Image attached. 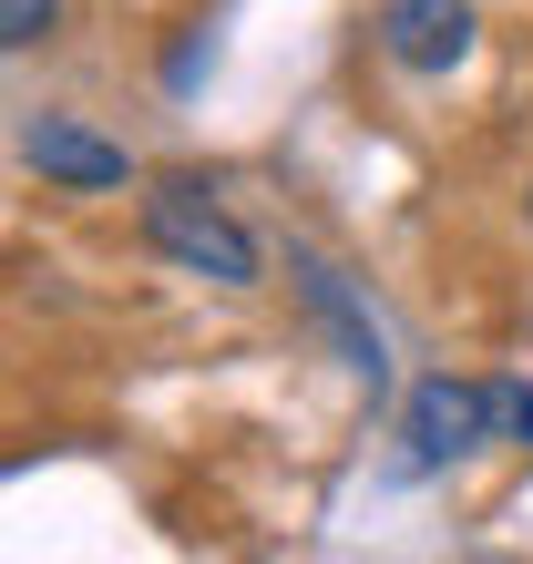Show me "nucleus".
Here are the masks:
<instances>
[{
  "instance_id": "obj_1",
  "label": "nucleus",
  "mask_w": 533,
  "mask_h": 564,
  "mask_svg": "<svg viewBox=\"0 0 533 564\" xmlns=\"http://www.w3.org/2000/svg\"><path fill=\"white\" fill-rule=\"evenodd\" d=\"M144 247H154V257H175L185 278L257 288V237H247V226L216 206V185H195V175H164V185H144Z\"/></svg>"
},
{
  "instance_id": "obj_2",
  "label": "nucleus",
  "mask_w": 533,
  "mask_h": 564,
  "mask_svg": "<svg viewBox=\"0 0 533 564\" xmlns=\"http://www.w3.org/2000/svg\"><path fill=\"white\" fill-rule=\"evenodd\" d=\"M400 442H411V473L472 462L482 442H503V380H421L400 411Z\"/></svg>"
},
{
  "instance_id": "obj_3",
  "label": "nucleus",
  "mask_w": 533,
  "mask_h": 564,
  "mask_svg": "<svg viewBox=\"0 0 533 564\" xmlns=\"http://www.w3.org/2000/svg\"><path fill=\"white\" fill-rule=\"evenodd\" d=\"M380 52L421 83L472 62V0H380Z\"/></svg>"
},
{
  "instance_id": "obj_4",
  "label": "nucleus",
  "mask_w": 533,
  "mask_h": 564,
  "mask_svg": "<svg viewBox=\"0 0 533 564\" xmlns=\"http://www.w3.org/2000/svg\"><path fill=\"white\" fill-rule=\"evenodd\" d=\"M21 154H31V175H52V185H73V195H113V185H133V154L104 144V134H83L73 113H42V123L21 134Z\"/></svg>"
},
{
  "instance_id": "obj_5",
  "label": "nucleus",
  "mask_w": 533,
  "mask_h": 564,
  "mask_svg": "<svg viewBox=\"0 0 533 564\" xmlns=\"http://www.w3.org/2000/svg\"><path fill=\"white\" fill-rule=\"evenodd\" d=\"M297 278H308V297H318V318H328V328H339V339H349V370H359V380H380V370H390V359H380V328H370V318L349 308V288L328 278V268H297Z\"/></svg>"
},
{
  "instance_id": "obj_6",
  "label": "nucleus",
  "mask_w": 533,
  "mask_h": 564,
  "mask_svg": "<svg viewBox=\"0 0 533 564\" xmlns=\"http://www.w3.org/2000/svg\"><path fill=\"white\" fill-rule=\"evenodd\" d=\"M42 31H52V0H0V42L11 52H31Z\"/></svg>"
},
{
  "instance_id": "obj_7",
  "label": "nucleus",
  "mask_w": 533,
  "mask_h": 564,
  "mask_svg": "<svg viewBox=\"0 0 533 564\" xmlns=\"http://www.w3.org/2000/svg\"><path fill=\"white\" fill-rule=\"evenodd\" d=\"M523 206H533V195H523Z\"/></svg>"
}]
</instances>
